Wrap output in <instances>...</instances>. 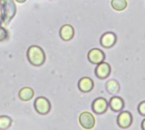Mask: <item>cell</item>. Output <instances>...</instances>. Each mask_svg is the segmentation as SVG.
Returning a JSON list of instances; mask_svg holds the SVG:
<instances>
[{"mask_svg":"<svg viewBox=\"0 0 145 130\" xmlns=\"http://www.w3.org/2000/svg\"><path fill=\"white\" fill-rule=\"evenodd\" d=\"M34 90L30 87H24L19 92V97L23 101H28L34 96Z\"/></svg>","mask_w":145,"mask_h":130,"instance_id":"12","label":"cell"},{"mask_svg":"<svg viewBox=\"0 0 145 130\" xmlns=\"http://www.w3.org/2000/svg\"><path fill=\"white\" fill-rule=\"evenodd\" d=\"M110 106L111 109L115 112H120L124 107V101L120 97H113L110 101Z\"/></svg>","mask_w":145,"mask_h":130,"instance_id":"13","label":"cell"},{"mask_svg":"<svg viewBox=\"0 0 145 130\" xmlns=\"http://www.w3.org/2000/svg\"><path fill=\"white\" fill-rule=\"evenodd\" d=\"M142 129H143V130H145V119L142 123Z\"/></svg>","mask_w":145,"mask_h":130,"instance_id":"20","label":"cell"},{"mask_svg":"<svg viewBox=\"0 0 145 130\" xmlns=\"http://www.w3.org/2000/svg\"><path fill=\"white\" fill-rule=\"evenodd\" d=\"M108 108V103L104 98H98L93 103V110L98 114L104 113Z\"/></svg>","mask_w":145,"mask_h":130,"instance_id":"10","label":"cell"},{"mask_svg":"<svg viewBox=\"0 0 145 130\" xmlns=\"http://www.w3.org/2000/svg\"><path fill=\"white\" fill-rule=\"evenodd\" d=\"M75 34L74 27L71 25L65 24L61 26L59 30V36L64 41H70L73 38Z\"/></svg>","mask_w":145,"mask_h":130,"instance_id":"6","label":"cell"},{"mask_svg":"<svg viewBox=\"0 0 145 130\" xmlns=\"http://www.w3.org/2000/svg\"><path fill=\"white\" fill-rule=\"evenodd\" d=\"M8 37V32L1 26L0 23V42L5 40Z\"/></svg>","mask_w":145,"mask_h":130,"instance_id":"17","label":"cell"},{"mask_svg":"<svg viewBox=\"0 0 145 130\" xmlns=\"http://www.w3.org/2000/svg\"><path fill=\"white\" fill-rule=\"evenodd\" d=\"M116 42V36L113 32H105L100 38V43L104 48H110Z\"/></svg>","mask_w":145,"mask_h":130,"instance_id":"8","label":"cell"},{"mask_svg":"<svg viewBox=\"0 0 145 130\" xmlns=\"http://www.w3.org/2000/svg\"><path fill=\"white\" fill-rule=\"evenodd\" d=\"M16 7L13 0H0V23L8 24L14 17Z\"/></svg>","mask_w":145,"mask_h":130,"instance_id":"1","label":"cell"},{"mask_svg":"<svg viewBox=\"0 0 145 130\" xmlns=\"http://www.w3.org/2000/svg\"><path fill=\"white\" fill-rule=\"evenodd\" d=\"M27 60L28 61L35 66H42L46 60V55L43 49L37 45L30 46L27 49Z\"/></svg>","mask_w":145,"mask_h":130,"instance_id":"2","label":"cell"},{"mask_svg":"<svg viewBox=\"0 0 145 130\" xmlns=\"http://www.w3.org/2000/svg\"><path fill=\"white\" fill-rule=\"evenodd\" d=\"M11 119L7 116L0 117V129H7L11 124Z\"/></svg>","mask_w":145,"mask_h":130,"instance_id":"16","label":"cell"},{"mask_svg":"<svg viewBox=\"0 0 145 130\" xmlns=\"http://www.w3.org/2000/svg\"><path fill=\"white\" fill-rule=\"evenodd\" d=\"M138 112L141 115L145 116V101H143L139 104L138 106Z\"/></svg>","mask_w":145,"mask_h":130,"instance_id":"18","label":"cell"},{"mask_svg":"<svg viewBox=\"0 0 145 130\" xmlns=\"http://www.w3.org/2000/svg\"><path fill=\"white\" fill-rule=\"evenodd\" d=\"M79 123L82 128L86 129H91L95 125V118L92 113L84 112H82L79 116Z\"/></svg>","mask_w":145,"mask_h":130,"instance_id":"4","label":"cell"},{"mask_svg":"<svg viewBox=\"0 0 145 130\" xmlns=\"http://www.w3.org/2000/svg\"><path fill=\"white\" fill-rule=\"evenodd\" d=\"M17 3H24L26 0H15Z\"/></svg>","mask_w":145,"mask_h":130,"instance_id":"19","label":"cell"},{"mask_svg":"<svg viewBox=\"0 0 145 130\" xmlns=\"http://www.w3.org/2000/svg\"><path fill=\"white\" fill-rule=\"evenodd\" d=\"M88 60L92 64H97L98 65V64L104 61V60L105 58V54L99 49H93L88 52Z\"/></svg>","mask_w":145,"mask_h":130,"instance_id":"5","label":"cell"},{"mask_svg":"<svg viewBox=\"0 0 145 130\" xmlns=\"http://www.w3.org/2000/svg\"><path fill=\"white\" fill-rule=\"evenodd\" d=\"M111 6L117 11H122L127 7V0H111Z\"/></svg>","mask_w":145,"mask_h":130,"instance_id":"15","label":"cell"},{"mask_svg":"<svg viewBox=\"0 0 145 130\" xmlns=\"http://www.w3.org/2000/svg\"><path fill=\"white\" fill-rule=\"evenodd\" d=\"M106 89L110 94H112V95L116 94L118 93L120 89L119 83L116 80H110L106 83Z\"/></svg>","mask_w":145,"mask_h":130,"instance_id":"14","label":"cell"},{"mask_svg":"<svg viewBox=\"0 0 145 130\" xmlns=\"http://www.w3.org/2000/svg\"><path fill=\"white\" fill-rule=\"evenodd\" d=\"M133 122V117L130 112H122L119 114L117 123L121 128L127 129L128 128Z\"/></svg>","mask_w":145,"mask_h":130,"instance_id":"7","label":"cell"},{"mask_svg":"<svg viewBox=\"0 0 145 130\" xmlns=\"http://www.w3.org/2000/svg\"><path fill=\"white\" fill-rule=\"evenodd\" d=\"M78 88L82 92H84V93L90 92L93 88V82L90 77H84L79 80Z\"/></svg>","mask_w":145,"mask_h":130,"instance_id":"11","label":"cell"},{"mask_svg":"<svg viewBox=\"0 0 145 130\" xmlns=\"http://www.w3.org/2000/svg\"><path fill=\"white\" fill-rule=\"evenodd\" d=\"M96 76L99 78H105L110 74V66L106 62H101L98 64L95 70Z\"/></svg>","mask_w":145,"mask_h":130,"instance_id":"9","label":"cell"},{"mask_svg":"<svg viewBox=\"0 0 145 130\" xmlns=\"http://www.w3.org/2000/svg\"><path fill=\"white\" fill-rule=\"evenodd\" d=\"M34 106H35L36 111L39 114H42V115H45V114L48 113L50 111V107H51L49 100L47 98L42 97V96H40L35 100Z\"/></svg>","mask_w":145,"mask_h":130,"instance_id":"3","label":"cell"}]
</instances>
